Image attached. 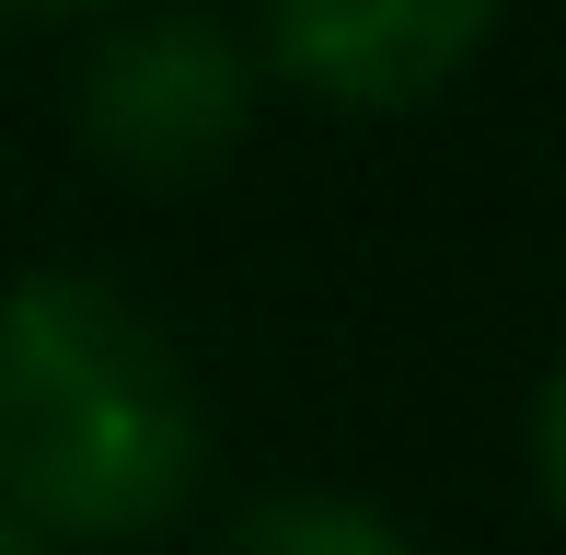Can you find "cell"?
<instances>
[{
    "label": "cell",
    "instance_id": "obj_1",
    "mask_svg": "<svg viewBox=\"0 0 566 555\" xmlns=\"http://www.w3.org/2000/svg\"><path fill=\"white\" fill-rule=\"evenodd\" d=\"M209 394L105 266L0 278V521L46 555H139L209 498Z\"/></svg>",
    "mask_w": 566,
    "mask_h": 555
},
{
    "label": "cell",
    "instance_id": "obj_2",
    "mask_svg": "<svg viewBox=\"0 0 566 555\" xmlns=\"http://www.w3.org/2000/svg\"><path fill=\"white\" fill-rule=\"evenodd\" d=\"M266 116V70H254L243 23L197 12V0H150L93 35V59L70 70V139L93 150V174L139 197H197L254 150Z\"/></svg>",
    "mask_w": 566,
    "mask_h": 555
},
{
    "label": "cell",
    "instance_id": "obj_3",
    "mask_svg": "<svg viewBox=\"0 0 566 555\" xmlns=\"http://www.w3.org/2000/svg\"><path fill=\"white\" fill-rule=\"evenodd\" d=\"M509 0H254L243 46L266 93L290 82L324 116H417L497 46Z\"/></svg>",
    "mask_w": 566,
    "mask_h": 555
},
{
    "label": "cell",
    "instance_id": "obj_4",
    "mask_svg": "<svg viewBox=\"0 0 566 555\" xmlns=\"http://www.w3.org/2000/svg\"><path fill=\"white\" fill-rule=\"evenodd\" d=\"M220 555H428L405 533V510L358 486H266L220 521Z\"/></svg>",
    "mask_w": 566,
    "mask_h": 555
},
{
    "label": "cell",
    "instance_id": "obj_5",
    "mask_svg": "<svg viewBox=\"0 0 566 555\" xmlns=\"http://www.w3.org/2000/svg\"><path fill=\"white\" fill-rule=\"evenodd\" d=\"M532 498H544V510H555V383H532Z\"/></svg>",
    "mask_w": 566,
    "mask_h": 555
},
{
    "label": "cell",
    "instance_id": "obj_6",
    "mask_svg": "<svg viewBox=\"0 0 566 555\" xmlns=\"http://www.w3.org/2000/svg\"><path fill=\"white\" fill-rule=\"evenodd\" d=\"M12 12H59V23H116V12H139V0H0V23Z\"/></svg>",
    "mask_w": 566,
    "mask_h": 555
},
{
    "label": "cell",
    "instance_id": "obj_7",
    "mask_svg": "<svg viewBox=\"0 0 566 555\" xmlns=\"http://www.w3.org/2000/svg\"><path fill=\"white\" fill-rule=\"evenodd\" d=\"M0 555H46V544H35V533H12V521H0Z\"/></svg>",
    "mask_w": 566,
    "mask_h": 555
}]
</instances>
